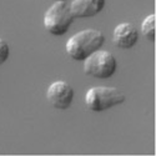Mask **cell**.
Masks as SVG:
<instances>
[{"instance_id": "6da1fadb", "label": "cell", "mask_w": 156, "mask_h": 156, "mask_svg": "<svg viewBox=\"0 0 156 156\" xmlns=\"http://www.w3.org/2000/svg\"><path fill=\"white\" fill-rule=\"evenodd\" d=\"M104 43L105 36L100 30L86 29L76 33L69 39L66 43V53L76 61H84L95 51L100 50Z\"/></svg>"}, {"instance_id": "7a4b0ae2", "label": "cell", "mask_w": 156, "mask_h": 156, "mask_svg": "<svg viewBox=\"0 0 156 156\" xmlns=\"http://www.w3.org/2000/svg\"><path fill=\"white\" fill-rule=\"evenodd\" d=\"M126 96L121 90L110 86H96L87 90L85 104L89 110L101 112L125 102Z\"/></svg>"}, {"instance_id": "3957f363", "label": "cell", "mask_w": 156, "mask_h": 156, "mask_svg": "<svg viewBox=\"0 0 156 156\" xmlns=\"http://www.w3.org/2000/svg\"><path fill=\"white\" fill-rule=\"evenodd\" d=\"M74 14L68 2H56L44 15V27L51 35L61 36L66 34L74 23Z\"/></svg>"}, {"instance_id": "277c9868", "label": "cell", "mask_w": 156, "mask_h": 156, "mask_svg": "<svg viewBox=\"0 0 156 156\" xmlns=\"http://www.w3.org/2000/svg\"><path fill=\"white\" fill-rule=\"evenodd\" d=\"M118 69L115 56L106 50H98L84 60V73L96 79H109Z\"/></svg>"}, {"instance_id": "5b68a950", "label": "cell", "mask_w": 156, "mask_h": 156, "mask_svg": "<svg viewBox=\"0 0 156 156\" xmlns=\"http://www.w3.org/2000/svg\"><path fill=\"white\" fill-rule=\"evenodd\" d=\"M74 89L66 81H55L53 83L46 91V98L51 106L59 110H66L71 106L74 100Z\"/></svg>"}, {"instance_id": "8992f818", "label": "cell", "mask_w": 156, "mask_h": 156, "mask_svg": "<svg viewBox=\"0 0 156 156\" xmlns=\"http://www.w3.org/2000/svg\"><path fill=\"white\" fill-rule=\"evenodd\" d=\"M139 41V31L131 23H121L114 29L112 43L120 49H131Z\"/></svg>"}, {"instance_id": "52a82bcc", "label": "cell", "mask_w": 156, "mask_h": 156, "mask_svg": "<svg viewBox=\"0 0 156 156\" xmlns=\"http://www.w3.org/2000/svg\"><path fill=\"white\" fill-rule=\"evenodd\" d=\"M106 0H74L70 4L75 18H91L105 8Z\"/></svg>"}, {"instance_id": "ba28073f", "label": "cell", "mask_w": 156, "mask_h": 156, "mask_svg": "<svg viewBox=\"0 0 156 156\" xmlns=\"http://www.w3.org/2000/svg\"><path fill=\"white\" fill-rule=\"evenodd\" d=\"M141 31L144 34V36H146L150 41H155V15L150 14L147 15L144 21L141 24Z\"/></svg>"}, {"instance_id": "9c48e42d", "label": "cell", "mask_w": 156, "mask_h": 156, "mask_svg": "<svg viewBox=\"0 0 156 156\" xmlns=\"http://www.w3.org/2000/svg\"><path fill=\"white\" fill-rule=\"evenodd\" d=\"M10 55V48L4 39L0 37V65H3Z\"/></svg>"}, {"instance_id": "30bf717a", "label": "cell", "mask_w": 156, "mask_h": 156, "mask_svg": "<svg viewBox=\"0 0 156 156\" xmlns=\"http://www.w3.org/2000/svg\"><path fill=\"white\" fill-rule=\"evenodd\" d=\"M55 2H68V0H55Z\"/></svg>"}]
</instances>
